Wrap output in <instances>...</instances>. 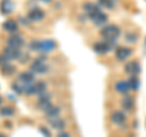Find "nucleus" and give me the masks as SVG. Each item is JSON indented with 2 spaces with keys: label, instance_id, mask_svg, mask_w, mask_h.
Returning a JSON list of instances; mask_svg holds the SVG:
<instances>
[{
  "label": "nucleus",
  "instance_id": "f257e3e1",
  "mask_svg": "<svg viewBox=\"0 0 146 137\" xmlns=\"http://www.w3.org/2000/svg\"><path fill=\"white\" fill-rule=\"evenodd\" d=\"M83 10L86 13V16L93 21V23L95 26L101 27V26L107 23V21H108L107 15L105 12H102L100 6L96 5V4H93V3H89V1L85 3L83 5Z\"/></svg>",
  "mask_w": 146,
  "mask_h": 137
},
{
  "label": "nucleus",
  "instance_id": "f03ea898",
  "mask_svg": "<svg viewBox=\"0 0 146 137\" xmlns=\"http://www.w3.org/2000/svg\"><path fill=\"white\" fill-rule=\"evenodd\" d=\"M100 35L102 36L104 41H107L110 44L115 45L117 39L119 38V35H121V29H119V27L116 24H107V26L102 27V29L100 30Z\"/></svg>",
  "mask_w": 146,
  "mask_h": 137
},
{
  "label": "nucleus",
  "instance_id": "7ed1b4c3",
  "mask_svg": "<svg viewBox=\"0 0 146 137\" xmlns=\"http://www.w3.org/2000/svg\"><path fill=\"white\" fill-rule=\"evenodd\" d=\"M45 56H40L38 58L32 62L31 65V72L34 73V74H44V73H48L49 72V67L46 66L45 63Z\"/></svg>",
  "mask_w": 146,
  "mask_h": 137
},
{
  "label": "nucleus",
  "instance_id": "20e7f679",
  "mask_svg": "<svg viewBox=\"0 0 146 137\" xmlns=\"http://www.w3.org/2000/svg\"><path fill=\"white\" fill-rule=\"evenodd\" d=\"M113 46L115 45L113 44H110L107 41H98V43H95L93 45V50H94V52L95 53H98V55H106L111 50L113 49Z\"/></svg>",
  "mask_w": 146,
  "mask_h": 137
},
{
  "label": "nucleus",
  "instance_id": "39448f33",
  "mask_svg": "<svg viewBox=\"0 0 146 137\" xmlns=\"http://www.w3.org/2000/svg\"><path fill=\"white\" fill-rule=\"evenodd\" d=\"M124 72L130 76H136L141 73V66L138 61H130L124 66Z\"/></svg>",
  "mask_w": 146,
  "mask_h": 137
},
{
  "label": "nucleus",
  "instance_id": "423d86ee",
  "mask_svg": "<svg viewBox=\"0 0 146 137\" xmlns=\"http://www.w3.org/2000/svg\"><path fill=\"white\" fill-rule=\"evenodd\" d=\"M56 47H57V44L51 39H45L39 43V52H43V53L51 52Z\"/></svg>",
  "mask_w": 146,
  "mask_h": 137
},
{
  "label": "nucleus",
  "instance_id": "0eeeda50",
  "mask_svg": "<svg viewBox=\"0 0 146 137\" xmlns=\"http://www.w3.org/2000/svg\"><path fill=\"white\" fill-rule=\"evenodd\" d=\"M131 53H133V51L129 49V47H124V46H121V47H117L116 50V52H115V56L118 61H125L128 60L130 56H131Z\"/></svg>",
  "mask_w": 146,
  "mask_h": 137
},
{
  "label": "nucleus",
  "instance_id": "6e6552de",
  "mask_svg": "<svg viewBox=\"0 0 146 137\" xmlns=\"http://www.w3.org/2000/svg\"><path fill=\"white\" fill-rule=\"evenodd\" d=\"M45 17V12L39 7H34L28 12V20L31 22H40Z\"/></svg>",
  "mask_w": 146,
  "mask_h": 137
},
{
  "label": "nucleus",
  "instance_id": "1a4fd4ad",
  "mask_svg": "<svg viewBox=\"0 0 146 137\" xmlns=\"http://www.w3.org/2000/svg\"><path fill=\"white\" fill-rule=\"evenodd\" d=\"M3 55L7 58V61H13V60H18L21 55V50L20 49H15V47H10V46H6L4 49Z\"/></svg>",
  "mask_w": 146,
  "mask_h": 137
},
{
  "label": "nucleus",
  "instance_id": "9d476101",
  "mask_svg": "<svg viewBox=\"0 0 146 137\" xmlns=\"http://www.w3.org/2000/svg\"><path fill=\"white\" fill-rule=\"evenodd\" d=\"M23 45H25V40L21 35H18V34H13L7 39V46H10V47L21 49Z\"/></svg>",
  "mask_w": 146,
  "mask_h": 137
},
{
  "label": "nucleus",
  "instance_id": "9b49d317",
  "mask_svg": "<svg viewBox=\"0 0 146 137\" xmlns=\"http://www.w3.org/2000/svg\"><path fill=\"white\" fill-rule=\"evenodd\" d=\"M34 79H35V74L29 72H22L20 75H18V81L22 83L23 85H29V84H33L34 83Z\"/></svg>",
  "mask_w": 146,
  "mask_h": 137
},
{
  "label": "nucleus",
  "instance_id": "f8f14e48",
  "mask_svg": "<svg viewBox=\"0 0 146 137\" xmlns=\"http://www.w3.org/2000/svg\"><path fill=\"white\" fill-rule=\"evenodd\" d=\"M52 103H51V99H50V95L46 94H43L39 96L38 98V107L42 109V111H46L49 107H51Z\"/></svg>",
  "mask_w": 146,
  "mask_h": 137
},
{
  "label": "nucleus",
  "instance_id": "ddd939ff",
  "mask_svg": "<svg viewBox=\"0 0 146 137\" xmlns=\"http://www.w3.org/2000/svg\"><path fill=\"white\" fill-rule=\"evenodd\" d=\"M3 29L7 33H16L18 30V23L15 20H7L3 23Z\"/></svg>",
  "mask_w": 146,
  "mask_h": 137
},
{
  "label": "nucleus",
  "instance_id": "4468645a",
  "mask_svg": "<svg viewBox=\"0 0 146 137\" xmlns=\"http://www.w3.org/2000/svg\"><path fill=\"white\" fill-rule=\"evenodd\" d=\"M111 121L113 123V124L116 125H122L125 123V115L124 113H123L122 111H116L112 113L111 115Z\"/></svg>",
  "mask_w": 146,
  "mask_h": 137
},
{
  "label": "nucleus",
  "instance_id": "2eb2a0df",
  "mask_svg": "<svg viewBox=\"0 0 146 137\" xmlns=\"http://www.w3.org/2000/svg\"><path fill=\"white\" fill-rule=\"evenodd\" d=\"M115 90L117 92H119L122 95H125L130 91V88H129V84H128V81L125 80H119L117 81L116 85H115Z\"/></svg>",
  "mask_w": 146,
  "mask_h": 137
},
{
  "label": "nucleus",
  "instance_id": "dca6fc26",
  "mask_svg": "<svg viewBox=\"0 0 146 137\" xmlns=\"http://www.w3.org/2000/svg\"><path fill=\"white\" fill-rule=\"evenodd\" d=\"M44 113H45V115H46L48 120H50V119H54V118L60 117L61 109H60V107L54 106V104H52V106H51V107H49L46 111H44Z\"/></svg>",
  "mask_w": 146,
  "mask_h": 137
},
{
  "label": "nucleus",
  "instance_id": "f3484780",
  "mask_svg": "<svg viewBox=\"0 0 146 137\" xmlns=\"http://www.w3.org/2000/svg\"><path fill=\"white\" fill-rule=\"evenodd\" d=\"M49 124L51 127H54V129H56V130H63L66 127V121L61 119L60 117H57V118H54V119H50L49 120Z\"/></svg>",
  "mask_w": 146,
  "mask_h": 137
},
{
  "label": "nucleus",
  "instance_id": "a211bd4d",
  "mask_svg": "<svg viewBox=\"0 0 146 137\" xmlns=\"http://www.w3.org/2000/svg\"><path fill=\"white\" fill-rule=\"evenodd\" d=\"M122 107L124 108L125 111H131L134 107V97L125 96L124 98H122Z\"/></svg>",
  "mask_w": 146,
  "mask_h": 137
},
{
  "label": "nucleus",
  "instance_id": "6ab92c4d",
  "mask_svg": "<svg viewBox=\"0 0 146 137\" xmlns=\"http://www.w3.org/2000/svg\"><path fill=\"white\" fill-rule=\"evenodd\" d=\"M128 84H129L130 90L136 91L140 88V80L138 79V76H130L129 80H128Z\"/></svg>",
  "mask_w": 146,
  "mask_h": 137
},
{
  "label": "nucleus",
  "instance_id": "aec40b11",
  "mask_svg": "<svg viewBox=\"0 0 146 137\" xmlns=\"http://www.w3.org/2000/svg\"><path fill=\"white\" fill-rule=\"evenodd\" d=\"M13 114H15V111H13V108L10 107V106H5V107H3V108H0V115L1 117H12Z\"/></svg>",
  "mask_w": 146,
  "mask_h": 137
},
{
  "label": "nucleus",
  "instance_id": "412c9836",
  "mask_svg": "<svg viewBox=\"0 0 146 137\" xmlns=\"http://www.w3.org/2000/svg\"><path fill=\"white\" fill-rule=\"evenodd\" d=\"M15 70H16V68L12 65H10V63H6L5 66L1 67V73L4 75H11L12 73H15Z\"/></svg>",
  "mask_w": 146,
  "mask_h": 137
},
{
  "label": "nucleus",
  "instance_id": "4be33fe9",
  "mask_svg": "<svg viewBox=\"0 0 146 137\" xmlns=\"http://www.w3.org/2000/svg\"><path fill=\"white\" fill-rule=\"evenodd\" d=\"M99 6H102L105 9H113L115 7V0H98Z\"/></svg>",
  "mask_w": 146,
  "mask_h": 137
},
{
  "label": "nucleus",
  "instance_id": "5701e85b",
  "mask_svg": "<svg viewBox=\"0 0 146 137\" xmlns=\"http://www.w3.org/2000/svg\"><path fill=\"white\" fill-rule=\"evenodd\" d=\"M138 40V34L134 33V32H128L125 34V41L129 44H134Z\"/></svg>",
  "mask_w": 146,
  "mask_h": 137
},
{
  "label": "nucleus",
  "instance_id": "b1692460",
  "mask_svg": "<svg viewBox=\"0 0 146 137\" xmlns=\"http://www.w3.org/2000/svg\"><path fill=\"white\" fill-rule=\"evenodd\" d=\"M12 90L17 94H23V84L20 83V81L12 83Z\"/></svg>",
  "mask_w": 146,
  "mask_h": 137
},
{
  "label": "nucleus",
  "instance_id": "393cba45",
  "mask_svg": "<svg viewBox=\"0 0 146 137\" xmlns=\"http://www.w3.org/2000/svg\"><path fill=\"white\" fill-rule=\"evenodd\" d=\"M39 40H32L31 44H29V50L31 51H36L39 52Z\"/></svg>",
  "mask_w": 146,
  "mask_h": 137
},
{
  "label": "nucleus",
  "instance_id": "a878e982",
  "mask_svg": "<svg viewBox=\"0 0 146 137\" xmlns=\"http://www.w3.org/2000/svg\"><path fill=\"white\" fill-rule=\"evenodd\" d=\"M28 58H29L28 53H22V52H21L20 57H18V60H20V62H21V63H26L27 61H28Z\"/></svg>",
  "mask_w": 146,
  "mask_h": 137
},
{
  "label": "nucleus",
  "instance_id": "bb28decb",
  "mask_svg": "<svg viewBox=\"0 0 146 137\" xmlns=\"http://www.w3.org/2000/svg\"><path fill=\"white\" fill-rule=\"evenodd\" d=\"M40 132H42V134L45 136V137H51V134H50V131L46 129V127H44V126H42V127H40Z\"/></svg>",
  "mask_w": 146,
  "mask_h": 137
},
{
  "label": "nucleus",
  "instance_id": "cd10ccee",
  "mask_svg": "<svg viewBox=\"0 0 146 137\" xmlns=\"http://www.w3.org/2000/svg\"><path fill=\"white\" fill-rule=\"evenodd\" d=\"M6 63H9V61H7V58L4 56L3 53H0V67H3V66H5Z\"/></svg>",
  "mask_w": 146,
  "mask_h": 137
},
{
  "label": "nucleus",
  "instance_id": "c85d7f7f",
  "mask_svg": "<svg viewBox=\"0 0 146 137\" xmlns=\"http://www.w3.org/2000/svg\"><path fill=\"white\" fill-rule=\"evenodd\" d=\"M56 137H72V136H71L70 132H66V131H63V130H62L61 132H58Z\"/></svg>",
  "mask_w": 146,
  "mask_h": 137
},
{
  "label": "nucleus",
  "instance_id": "c756f323",
  "mask_svg": "<svg viewBox=\"0 0 146 137\" xmlns=\"http://www.w3.org/2000/svg\"><path fill=\"white\" fill-rule=\"evenodd\" d=\"M40 1H44V3H50L51 0H40Z\"/></svg>",
  "mask_w": 146,
  "mask_h": 137
},
{
  "label": "nucleus",
  "instance_id": "7c9ffc66",
  "mask_svg": "<svg viewBox=\"0 0 146 137\" xmlns=\"http://www.w3.org/2000/svg\"><path fill=\"white\" fill-rule=\"evenodd\" d=\"M0 137H7L6 135H4V134H0Z\"/></svg>",
  "mask_w": 146,
  "mask_h": 137
},
{
  "label": "nucleus",
  "instance_id": "2f4dec72",
  "mask_svg": "<svg viewBox=\"0 0 146 137\" xmlns=\"http://www.w3.org/2000/svg\"><path fill=\"white\" fill-rule=\"evenodd\" d=\"M1 102H3V98H1V97H0V104H1Z\"/></svg>",
  "mask_w": 146,
  "mask_h": 137
}]
</instances>
